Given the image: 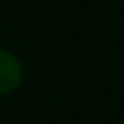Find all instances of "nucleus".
Wrapping results in <instances>:
<instances>
[{
  "label": "nucleus",
  "instance_id": "nucleus-1",
  "mask_svg": "<svg viewBox=\"0 0 124 124\" xmlns=\"http://www.w3.org/2000/svg\"><path fill=\"white\" fill-rule=\"evenodd\" d=\"M21 81V66L14 54L0 48V95L12 93Z\"/></svg>",
  "mask_w": 124,
  "mask_h": 124
}]
</instances>
